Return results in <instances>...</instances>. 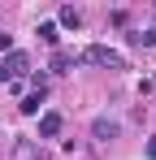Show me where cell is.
<instances>
[{"instance_id":"obj_1","label":"cell","mask_w":156,"mask_h":160,"mask_svg":"<svg viewBox=\"0 0 156 160\" xmlns=\"http://www.w3.org/2000/svg\"><path fill=\"white\" fill-rule=\"evenodd\" d=\"M78 61H87V65H100V69H130L126 56L117 52V48H108V43H91V48H82Z\"/></svg>"},{"instance_id":"obj_2","label":"cell","mask_w":156,"mask_h":160,"mask_svg":"<svg viewBox=\"0 0 156 160\" xmlns=\"http://www.w3.org/2000/svg\"><path fill=\"white\" fill-rule=\"evenodd\" d=\"M26 69H30V52H18V48H13V52L0 61V82H18Z\"/></svg>"},{"instance_id":"obj_3","label":"cell","mask_w":156,"mask_h":160,"mask_svg":"<svg viewBox=\"0 0 156 160\" xmlns=\"http://www.w3.org/2000/svg\"><path fill=\"white\" fill-rule=\"evenodd\" d=\"M122 134V126H117V117H108V112H100L96 121H91V138L96 143H108V138H117Z\"/></svg>"},{"instance_id":"obj_4","label":"cell","mask_w":156,"mask_h":160,"mask_svg":"<svg viewBox=\"0 0 156 160\" xmlns=\"http://www.w3.org/2000/svg\"><path fill=\"white\" fill-rule=\"evenodd\" d=\"M82 61H78V52L74 48H56L52 52V74H70V69H78Z\"/></svg>"},{"instance_id":"obj_5","label":"cell","mask_w":156,"mask_h":160,"mask_svg":"<svg viewBox=\"0 0 156 160\" xmlns=\"http://www.w3.org/2000/svg\"><path fill=\"white\" fill-rule=\"evenodd\" d=\"M61 126H65V117H61L56 108L39 112V138H56V134H61Z\"/></svg>"},{"instance_id":"obj_6","label":"cell","mask_w":156,"mask_h":160,"mask_svg":"<svg viewBox=\"0 0 156 160\" xmlns=\"http://www.w3.org/2000/svg\"><path fill=\"white\" fill-rule=\"evenodd\" d=\"M22 117H39V108H44V91H30V95H22Z\"/></svg>"},{"instance_id":"obj_7","label":"cell","mask_w":156,"mask_h":160,"mask_svg":"<svg viewBox=\"0 0 156 160\" xmlns=\"http://www.w3.org/2000/svg\"><path fill=\"white\" fill-rule=\"evenodd\" d=\"M13 160H39L35 138H18V143H13Z\"/></svg>"},{"instance_id":"obj_8","label":"cell","mask_w":156,"mask_h":160,"mask_svg":"<svg viewBox=\"0 0 156 160\" xmlns=\"http://www.w3.org/2000/svg\"><path fill=\"white\" fill-rule=\"evenodd\" d=\"M56 22H61V26H70V30H78V26H82V13H78L74 4H65V9L56 13Z\"/></svg>"},{"instance_id":"obj_9","label":"cell","mask_w":156,"mask_h":160,"mask_svg":"<svg viewBox=\"0 0 156 160\" xmlns=\"http://www.w3.org/2000/svg\"><path fill=\"white\" fill-rule=\"evenodd\" d=\"M39 39L56 48V43H61V35H56V22H39Z\"/></svg>"},{"instance_id":"obj_10","label":"cell","mask_w":156,"mask_h":160,"mask_svg":"<svg viewBox=\"0 0 156 160\" xmlns=\"http://www.w3.org/2000/svg\"><path fill=\"white\" fill-rule=\"evenodd\" d=\"M0 52H4V56L13 52V35H9V30H0Z\"/></svg>"},{"instance_id":"obj_11","label":"cell","mask_w":156,"mask_h":160,"mask_svg":"<svg viewBox=\"0 0 156 160\" xmlns=\"http://www.w3.org/2000/svg\"><path fill=\"white\" fill-rule=\"evenodd\" d=\"M148 160H156V134L148 138Z\"/></svg>"},{"instance_id":"obj_12","label":"cell","mask_w":156,"mask_h":160,"mask_svg":"<svg viewBox=\"0 0 156 160\" xmlns=\"http://www.w3.org/2000/svg\"><path fill=\"white\" fill-rule=\"evenodd\" d=\"M148 35H152V39H156V22H152V26H148Z\"/></svg>"},{"instance_id":"obj_13","label":"cell","mask_w":156,"mask_h":160,"mask_svg":"<svg viewBox=\"0 0 156 160\" xmlns=\"http://www.w3.org/2000/svg\"><path fill=\"white\" fill-rule=\"evenodd\" d=\"M152 82H156V78H152Z\"/></svg>"}]
</instances>
